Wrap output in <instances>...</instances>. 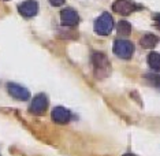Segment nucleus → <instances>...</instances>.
<instances>
[{"label": "nucleus", "instance_id": "15", "mask_svg": "<svg viewBox=\"0 0 160 156\" xmlns=\"http://www.w3.org/2000/svg\"><path fill=\"white\" fill-rule=\"evenodd\" d=\"M123 156H136V155H133V153H126V155H123Z\"/></svg>", "mask_w": 160, "mask_h": 156}, {"label": "nucleus", "instance_id": "4", "mask_svg": "<svg viewBox=\"0 0 160 156\" xmlns=\"http://www.w3.org/2000/svg\"><path fill=\"white\" fill-rule=\"evenodd\" d=\"M47 108H48V97L44 93H40V95L33 97L29 111L33 115H42L47 111Z\"/></svg>", "mask_w": 160, "mask_h": 156}, {"label": "nucleus", "instance_id": "1", "mask_svg": "<svg viewBox=\"0 0 160 156\" xmlns=\"http://www.w3.org/2000/svg\"><path fill=\"white\" fill-rule=\"evenodd\" d=\"M92 62L94 67V75L97 78H104L111 73V66L108 62L107 56L101 52H93L92 55Z\"/></svg>", "mask_w": 160, "mask_h": 156}, {"label": "nucleus", "instance_id": "7", "mask_svg": "<svg viewBox=\"0 0 160 156\" xmlns=\"http://www.w3.org/2000/svg\"><path fill=\"white\" fill-rule=\"evenodd\" d=\"M18 11L25 18H32L34 15H37L38 13V3L36 0H26V2L21 3L18 6Z\"/></svg>", "mask_w": 160, "mask_h": 156}, {"label": "nucleus", "instance_id": "11", "mask_svg": "<svg viewBox=\"0 0 160 156\" xmlns=\"http://www.w3.org/2000/svg\"><path fill=\"white\" fill-rule=\"evenodd\" d=\"M148 64L152 70L160 71V53L158 52H151L148 55Z\"/></svg>", "mask_w": 160, "mask_h": 156}, {"label": "nucleus", "instance_id": "9", "mask_svg": "<svg viewBox=\"0 0 160 156\" xmlns=\"http://www.w3.org/2000/svg\"><path fill=\"white\" fill-rule=\"evenodd\" d=\"M51 117H52V121L59 123V125H66V123L70 122L71 119V112L67 110V108L62 107V106H58L52 110V114H51Z\"/></svg>", "mask_w": 160, "mask_h": 156}, {"label": "nucleus", "instance_id": "14", "mask_svg": "<svg viewBox=\"0 0 160 156\" xmlns=\"http://www.w3.org/2000/svg\"><path fill=\"white\" fill-rule=\"evenodd\" d=\"M155 22L158 25V28H160V14H156L155 15Z\"/></svg>", "mask_w": 160, "mask_h": 156}, {"label": "nucleus", "instance_id": "10", "mask_svg": "<svg viewBox=\"0 0 160 156\" xmlns=\"http://www.w3.org/2000/svg\"><path fill=\"white\" fill-rule=\"evenodd\" d=\"M159 43V37L155 34H145L144 37H141L140 40V45L142 48H147V49H151V48H155Z\"/></svg>", "mask_w": 160, "mask_h": 156}, {"label": "nucleus", "instance_id": "6", "mask_svg": "<svg viewBox=\"0 0 160 156\" xmlns=\"http://www.w3.org/2000/svg\"><path fill=\"white\" fill-rule=\"evenodd\" d=\"M7 90H8V93L14 99L21 100V101H26V100H29V97H30V92H29L26 88H23L22 85L14 84V82L7 84Z\"/></svg>", "mask_w": 160, "mask_h": 156}, {"label": "nucleus", "instance_id": "3", "mask_svg": "<svg viewBox=\"0 0 160 156\" xmlns=\"http://www.w3.org/2000/svg\"><path fill=\"white\" fill-rule=\"evenodd\" d=\"M112 49L115 55L121 59H130L134 53V45L129 40H116Z\"/></svg>", "mask_w": 160, "mask_h": 156}, {"label": "nucleus", "instance_id": "8", "mask_svg": "<svg viewBox=\"0 0 160 156\" xmlns=\"http://www.w3.org/2000/svg\"><path fill=\"white\" fill-rule=\"evenodd\" d=\"M60 19L62 23L67 28H75L79 22V15L75 10L72 8H64L60 13Z\"/></svg>", "mask_w": 160, "mask_h": 156}, {"label": "nucleus", "instance_id": "5", "mask_svg": "<svg viewBox=\"0 0 160 156\" xmlns=\"http://www.w3.org/2000/svg\"><path fill=\"white\" fill-rule=\"evenodd\" d=\"M140 8H141L140 6L134 4L130 0H115L114 4H112V10L115 13L121 14V15H130L132 13L137 11Z\"/></svg>", "mask_w": 160, "mask_h": 156}, {"label": "nucleus", "instance_id": "12", "mask_svg": "<svg viewBox=\"0 0 160 156\" xmlns=\"http://www.w3.org/2000/svg\"><path fill=\"white\" fill-rule=\"evenodd\" d=\"M116 30H118L119 36L126 37V36H129L130 32H132V25L129 22H126V21H121V22L118 23V26H116Z\"/></svg>", "mask_w": 160, "mask_h": 156}, {"label": "nucleus", "instance_id": "2", "mask_svg": "<svg viewBox=\"0 0 160 156\" xmlns=\"http://www.w3.org/2000/svg\"><path fill=\"white\" fill-rule=\"evenodd\" d=\"M112 29H114V19L108 13L101 14L94 23V32L100 36H108Z\"/></svg>", "mask_w": 160, "mask_h": 156}, {"label": "nucleus", "instance_id": "13", "mask_svg": "<svg viewBox=\"0 0 160 156\" xmlns=\"http://www.w3.org/2000/svg\"><path fill=\"white\" fill-rule=\"evenodd\" d=\"M49 3L52 6H55V7H59V6H62L64 3V0H49Z\"/></svg>", "mask_w": 160, "mask_h": 156}]
</instances>
